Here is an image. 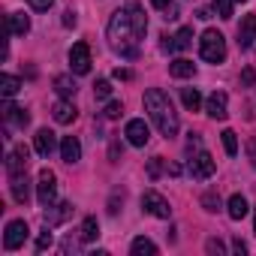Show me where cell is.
Masks as SVG:
<instances>
[{
	"instance_id": "obj_1",
	"label": "cell",
	"mask_w": 256,
	"mask_h": 256,
	"mask_svg": "<svg viewBox=\"0 0 256 256\" xmlns=\"http://www.w3.org/2000/svg\"><path fill=\"white\" fill-rule=\"evenodd\" d=\"M145 30H148V18L136 6V0H130V6H126V10L112 12L108 28H106V36H108V46H112L114 54L133 60V58H139Z\"/></svg>"
},
{
	"instance_id": "obj_2",
	"label": "cell",
	"mask_w": 256,
	"mask_h": 256,
	"mask_svg": "<svg viewBox=\"0 0 256 256\" xmlns=\"http://www.w3.org/2000/svg\"><path fill=\"white\" fill-rule=\"evenodd\" d=\"M145 112L157 124L160 136H166V139L178 136V112H175V106H172V100H169L166 90H160V88L145 90Z\"/></svg>"
},
{
	"instance_id": "obj_3",
	"label": "cell",
	"mask_w": 256,
	"mask_h": 256,
	"mask_svg": "<svg viewBox=\"0 0 256 256\" xmlns=\"http://www.w3.org/2000/svg\"><path fill=\"white\" fill-rule=\"evenodd\" d=\"M199 54L208 64H223L226 60V40H223V34L214 30V28H208L202 34V40H199Z\"/></svg>"
},
{
	"instance_id": "obj_4",
	"label": "cell",
	"mask_w": 256,
	"mask_h": 256,
	"mask_svg": "<svg viewBox=\"0 0 256 256\" xmlns=\"http://www.w3.org/2000/svg\"><path fill=\"white\" fill-rule=\"evenodd\" d=\"M36 199H40L42 208L54 205V199H58V178H54L52 169H42L40 172V178H36Z\"/></svg>"
},
{
	"instance_id": "obj_5",
	"label": "cell",
	"mask_w": 256,
	"mask_h": 256,
	"mask_svg": "<svg viewBox=\"0 0 256 256\" xmlns=\"http://www.w3.org/2000/svg\"><path fill=\"white\" fill-rule=\"evenodd\" d=\"M142 211L151 214V217H160V220H169V217H172L169 202H166L160 193H154V190H145V193H142Z\"/></svg>"
},
{
	"instance_id": "obj_6",
	"label": "cell",
	"mask_w": 256,
	"mask_h": 256,
	"mask_svg": "<svg viewBox=\"0 0 256 256\" xmlns=\"http://www.w3.org/2000/svg\"><path fill=\"white\" fill-rule=\"evenodd\" d=\"M70 70L76 76H88L90 72V46L88 42H76L70 48Z\"/></svg>"
},
{
	"instance_id": "obj_7",
	"label": "cell",
	"mask_w": 256,
	"mask_h": 256,
	"mask_svg": "<svg viewBox=\"0 0 256 256\" xmlns=\"http://www.w3.org/2000/svg\"><path fill=\"white\" fill-rule=\"evenodd\" d=\"M124 136H126V142H130L133 148H145L148 139H151V130H148V124L142 118H133V120H126Z\"/></svg>"
},
{
	"instance_id": "obj_8",
	"label": "cell",
	"mask_w": 256,
	"mask_h": 256,
	"mask_svg": "<svg viewBox=\"0 0 256 256\" xmlns=\"http://www.w3.org/2000/svg\"><path fill=\"white\" fill-rule=\"evenodd\" d=\"M28 235H30V229H28L24 220H10L6 223V235H4V247L6 250H18L28 241Z\"/></svg>"
},
{
	"instance_id": "obj_9",
	"label": "cell",
	"mask_w": 256,
	"mask_h": 256,
	"mask_svg": "<svg viewBox=\"0 0 256 256\" xmlns=\"http://www.w3.org/2000/svg\"><path fill=\"white\" fill-rule=\"evenodd\" d=\"M214 169H217V163H214V157H211L208 151H196V154H193V160H190V175H193V178L205 181V178L214 175Z\"/></svg>"
},
{
	"instance_id": "obj_10",
	"label": "cell",
	"mask_w": 256,
	"mask_h": 256,
	"mask_svg": "<svg viewBox=\"0 0 256 256\" xmlns=\"http://www.w3.org/2000/svg\"><path fill=\"white\" fill-rule=\"evenodd\" d=\"M30 181H28V169H16V172H10V187H12V199L18 202V205H24L28 199H30V187H28Z\"/></svg>"
},
{
	"instance_id": "obj_11",
	"label": "cell",
	"mask_w": 256,
	"mask_h": 256,
	"mask_svg": "<svg viewBox=\"0 0 256 256\" xmlns=\"http://www.w3.org/2000/svg\"><path fill=\"white\" fill-rule=\"evenodd\" d=\"M226 102H229V96L223 94V90H214L208 100H205V112H208V118H214V120H223L229 112H226Z\"/></svg>"
},
{
	"instance_id": "obj_12",
	"label": "cell",
	"mask_w": 256,
	"mask_h": 256,
	"mask_svg": "<svg viewBox=\"0 0 256 256\" xmlns=\"http://www.w3.org/2000/svg\"><path fill=\"white\" fill-rule=\"evenodd\" d=\"M34 148H36L40 157H52V151L58 148L54 133H52V130H36V136H34Z\"/></svg>"
},
{
	"instance_id": "obj_13",
	"label": "cell",
	"mask_w": 256,
	"mask_h": 256,
	"mask_svg": "<svg viewBox=\"0 0 256 256\" xmlns=\"http://www.w3.org/2000/svg\"><path fill=\"white\" fill-rule=\"evenodd\" d=\"M60 160L70 163V166H76L82 160V145H78L76 136H64V142H60Z\"/></svg>"
},
{
	"instance_id": "obj_14",
	"label": "cell",
	"mask_w": 256,
	"mask_h": 256,
	"mask_svg": "<svg viewBox=\"0 0 256 256\" xmlns=\"http://www.w3.org/2000/svg\"><path fill=\"white\" fill-rule=\"evenodd\" d=\"M190 46H193V28H181L172 40L163 42L166 52H184V48H190Z\"/></svg>"
},
{
	"instance_id": "obj_15",
	"label": "cell",
	"mask_w": 256,
	"mask_h": 256,
	"mask_svg": "<svg viewBox=\"0 0 256 256\" xmlns=\"http://www.w3.org/2000/svg\"><path fill=\"white\" fill-rule=\"evenodd\" d=\"M256 40V16H244L241 18V28H238V46L241 48H250Z\"/></svg>"
},
{
	"instance_id": "obj_16",
	"label": "cell",
	"mask_w": 256,
	"mask_h": 256,
	"mask_svg": "<svg viewBox=\"0 0 256 256\" xmlns=\"http://www.w3.org/2000/svg\"><path fill=\"white\" fill-rule=\"evenodd\" d=\"M4 118H6V124H12V126H24L30 124V114H28V108H22V106H12V102H6L4 106Z\"/></svg>"
},
{
	"instance_id": "obj_17",
	"label": "cell",
	"mask_w": 256,
	"mask_h": 256,
	"mask_svg": "<svg viewBox=\"0 0 256 256\" xmlns=\"http://www.w3.org/2000/svg\"><path fill=\"white\" fill-rule=\"evenodd\" d=\"M52 118H54L58 124H72V120L78 118V108H76L70 100H60V102H54V108H52Z\"/></svg>"
},
{
	"instance_id": "obj_18",
	"label": "cell",
	"mask_w": 256,
	"mask_h": 256,
	"mask_svg": "<svg viewBox=\"0 0 256 256\" xmlns=\"http://www.w3.org/2000/svg\"><path fill=\"white\" fill-rule=\"evenodd\" d=\"M72 214V205L70 202H60V205H48V211H46V226H58V223H64L66 217Z\"/></svg>"
},
{
	"instance_id": "obj_19",
	"label": "cell",
	"mask_w": 256,
	"mask_h": 256,
	"mask_svg": "<svg viewBox=\"0 0 256 256\" xmlns=\"http://www.w3.org/2000/svg\"><path fill=\"white\" fill-rule=\"evenodd\" d=\"M169 76L172 78H193L196 76V64L187 60V58H178V60L169 64Z\"/></svg>"
},
{
	"instance_id": "obj_20",
	"label": "cell",
	"mask_w": 256,
	"mask_h": 256,
	"mask_svg": "<svg viewBox=\"0 0 256 256\" xmlns=\"http://www.w3.org/2000/svg\"><path fill=\"white\" fill-rule=\"evenodd\" d=\"M6 22H10V34H12V36H24V34L30 30V18H28L24 12H10Z\"/></svg>"
},
{
	"instance_id": "obj_21",
	"label": "cell",
	"mask_w": 256,
	"mask_h": 256,
	"mask_svg": "<svg viewBox=\"0 0 256 256\" xmlns=\"http://www.w3.org/2000/svg\"><path fill=\"white\" fill-rule=\"evenodd\" d=\"M226 211H229V217H232V220H244L250 208H247V199H244L241 193H235V196L229 199V205H226Z\"/></svg>"
},
{
	"instance_id": "obj_22",
	"label": "cell",
	"mask_w": 256,
	"mask_h": 256,
	"mask_svg": "<svg viewBox=\"0 0 256 256\" xmlns=\"http://www.w3.org/2000/svg\"><path fill=\"white\" fill-rule=\"evenodd\" d=\"M78 238H82V241H96V238H100V223H96V217H84V220H82Z\"/></svg>"
},
{
	"instance_id": "obj_23",
	"label": "cell",
	"mask_w": 256,
	"mask_h": 256,
	"mask_svg": "<svg viewBox=\"0 0 256 256\" xmlns=\"http://www.w3.org/2000/svg\"><path fill=\"white\" fill-rule=\"evenodd\" d=\"M130 253H133V256H154V253H157V244L142 235V238H136V241L130 244Z\"/></svg>"
},
{
	"instance_id": "obj_24",
	"label": "cell",
	"mask_w": 256,
	"mask_h": 256,
	"mask_svg": "<svg viewBox=\"0 0 256 256\" xmlns=\"http://www.w3.org/2000/svg\"><path fill=\"white\" fill-rule=\"evenodd\" d=\"M18 90H22V78H16V76H10V72H6V76H0V94H4L6 100L16 96Z\"/></svg>"
},
{
	"instance_id": "obj_25",
	"label": "cell",
	"mask_w": 256,
	"mask_h": 256,
	"mask_svg": "<svg viewBox=\"0 0 256 256\" xmlns=\"http://www.w3.org/2000/svg\"><path fill=\"white\" fill-rule=\"evenodd\" d=\"M54 90H58L64 100H70V96L76 94V82H72L70 76H58V78H54Z\"/></svg>"
},
{
	"instance_id": "obj_26",
	"label": "cell",
	"mask_w": 256,
	"mask_h": 256,
	"mask_svg": "<svg viewBox=\"0 0 256 256\" xmlns=\"http://www.w3.org/2000/svg\"><path fill=\"white\" fill-rule=\"evenodd\" d=\"M181 100H184V106L190 112H199V106H202V96H199L196 88H181Z\"/></svg>"
},
{
	"instance_id": "obj_27",
	"label": "cell",
	"mask_w": 256,
	"mask_h": 256,
	"mask_svg": "<svg viewBox=\"0 0 256 256\" xmlns=\"http://www.w3.org/2000/svg\"><path fill=\"white\" fill-rule=\"evenodd\" d=\"M214 10H217L220 18H232V12H235V0H214Z\"/></svg>"
},
{
	"instance_id": "obj_28",
	"label": "cell",
	"mask_w": 256,
	"mask_h": 256,
	"mask_svg": "<svg viewBox=\"0 0 256 256\" xmlns=\"http://www.w3.org/2000/svg\"><path fill=\"white\" fill-rule=\"evenodd\" d=\"M220 136H223V148H226V154L235 157V154H238V139H235V133H232V130H223Z\"/></svg>"
},
{
	"instance_id": "obj_29",
	"label": "cell",
	"mask_w": 256,
	"mask_h": 256,
	"mask_svg": "<svg viewBox=\"0 0 256 256\" xmlns=\"http://www.w3.org/2000/svg\"><path fill=\"white\" fill-rule=\"evenodd\" d=\"M202 208H205L208 214H214V211H220V196H217L214 190H208V193L202 196Z\"/></svg>"
},
{
	"instance_id": "obj_30",
	"label": "cell",
	"mask_w": 256,
	"mask_h": 256,
	"mask_svg": "<svg viewBox=\"0 0 256 256\" xmlns=\"http://www.w3.org/2000/svg\"><path fill=\"white\" fill-rule=\"evenodd\" d=\"M94 94H96V100H108V96H112V82H108V78H100V82L94 84Z\"/></svg>"
},
{
	"instance_id": "obj_31",
	"label": "cell",
	"mask_w": 256,
	"mask_h": 256,
	"mask_svg": "<svg viewBox=\"0 0 256 256\" xmlns=\"http://www.w3.org/2000/svg\"><path fill=\"white\" fill-rule=\"evenodd\" d=\"M52 241H54V238H52V226H46V229L40 232V238H36V250H40V253H42V250H48V247H52Z\"/></svg>"
},
{
	"instance_id": "obj_32",
	"label": "cell",
	"mask_w": 256,
	"mask_h": 256,
	"mask_svg": "<svg viewBox=\"0 0 256 256\" xmlns=\"http://www.w3.org/2000/svg\"><path fill=\"white\" fill-rule=\"evenodd\" d=\"M120 112H124V106H120L118 100H112V102H108V106L102 108V114H106L108 120H114V118H120Z\"/></svg>"
},
{
	"instance_id": "obj_33",
	"label": "cell",
	"mask_w": 256,
	"mask_h": 256,
	"mask_svg": "<svg viewBox=\"0 0 256 256\" xmlns=\"http://www.w3.org/2000/svg\"><path fill=\"white\" fill-rule=\"evenodd\" d=\"M241 84H244V88H253V84H256V72H253L250 66L241 72Z\"/></svg>"
},
{
	"instance_id": "obj_34",
	"label": "cell",
	"mask_w": 256,
	"mask_h": 256,
	"mask_svg": "<svg viewBox=\"0 0 256 256\" xmlns=\"http://www.w3.org/2000/svg\"><path fill=\"white\" fill-rule=\"evenodd\" d=\"M28 4H30L36 12H46V10H52V4H54V0H28Z\"/></svg>"
},
{
	"instance_id": "obj_35",
	"label": "cell",
	"mask_w": 256,
	"mask_h": 256,
	"mask_svg": "<svg viewBox=\"0 0 256 256\" xmlns=\"http://www.w3.org/2000/svg\"><path fill=\"white\" fill-rule=\"evenodd\" d=\"M187 151H202V139H199V133H190V139H187Z\"/></svg>"
},
{
	"instance_id": "obj_36",
	"label": "cell",
	"mask_w": 256,
	"mask_h": 256,
	"mask_svg": "<svg viewBox=\"0 0 256 256\" xmlns=\"http://www.w3.org/2000/svg\"><path fill=\"white\" fill-rule=\"evenodd\" d=\"M205 250H208V253H223V244H220L217 238H208V244H205Z\"/></svg>"
},
{
	"instance_id": "obj_37",
	"label": "cell",
	"mask_w": 256,
	"mask_h": 256,
	"mask_svg": "<svg viewBox=\"0 0 256 256\" xmlns=\"http://www.w3.org/2000/svg\"><path fill=\"white\" fill-rule=\"evenodd\" d=\"M232 250H235L238 256H244V253H247V244H244L241 238H235V241H232Z\"/></svg>"
},
{
	"instance_id": "obj_38",
	"label": "cell",
	"mask_w": 256,
	"mask_h": 256,
	"mask_svg": "<svg viewBox=\"0 0 256 256\" xmlns=\"http://www.w3.org/2000/svg\"><path fill=\"white\" fill-rule=\"evenodd\" d=\"M151 4H154V6H157V10H163V12H166V10H172V6H175V4H172V0H151Z\"/></svg>"
},
{
	"instance_id": "obj_39",
	"label": "cell",
	"mask_w": 256,
	"mask_h": 256,
	"mask_svg": "<svg viewBox=\"0 0 256 256\" xmlns=\"http://www.w3.org/2000/svg\"><path fill=\"white\" fill-rule=\"evenodd\" d=\"M64 24H66V28H76V12H72V10L64 12Z\"/></svg>"
},
{
	"instance_id": "obj_40",
	"label": "cell",
	"mask_w": 256,
	"mask_h": 256,
	"mask_svg": "<svg viewBox=\"0 0 256 256\" xmlns=\"http://www.w3.org/2000/svg\"><path fill=\"white\" fill-rule=\"evenodd\" d=\"M148 172H151V178H157V175H160V157H154V160H151Z\"/></svg>"
},
{
	"instance_id": "obj_41",
	"label": "cell",
	"mask_w": 256,
	"mask_h": 256,
	"mask_svg": "<svg viewBox=\"0 0 256 256\" xmlns=\"http://www.w3.org/2000/svg\"><path fill=\"white\" fill-rule=\"evenodd\" d=\"M114 78H130V70H120V66H118V70H114Z\"/></svg>"
},
{
	"instance_id": "obj_42",
	"label": "cell",
	"mask_w": 256,
	"mask_h": 256,
	"mask_svg": "<svg viewBox=\"0 0 256 256\" xmlns=\"http://www.w3.org/2000/svg\"><path fill=\"white\" fill-rule=\"evenodd\" d=\"M250 154H253V160H256V142H250Z\"/></svg>"
},
{
	"instance_id": "obj_43",
	"label": "cell",
	"mask_w": 256,
	"mask_h": 256,
	"mask_svg": "<svg viewBox=\"0 0 256 256\" xmlns=\"http://www.w3.org/2000/svg\"><path fill=\"white\" fill-rule=\"evenodd\" d=\"M253 232H256V211H253Z\"/></svg>"
},
{
	"instance_id": "obj_44",
	"label": "cell",
	"mask_w": 256,
	"mask_h": 256,
	"mask_svg": "<svg viewBox=\"0 0 256 256\" xmlns=\"http://www.w3.org/2000/svg\"><path fill=\"white\" fill-rule=\"evenodd\" d=\"M241 4H244V0H241Z\"/></svg>"
}]
</instances>
